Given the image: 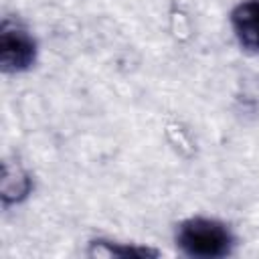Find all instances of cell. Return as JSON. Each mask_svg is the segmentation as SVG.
<instances>
[{
	"mask_svg": "<svg viewBox=\"0 0 259 259\" xmlns=\"http://www.w3.org/2000/svg\"><path fill=\"white\" fill-rule=\"evenodd\" d=\"M176 247L196 259H219L233 253L237 239L229 225L208 217H190L176 225Z\"/></svg>",
	"mask_w": 259,
	"mask_h": 259,
	"instance_id": "6da1fadb",
	"label": "cell"
},
{
	"mask_svg": "<svg viewBox=\"0 0 259 259\" xmlns=\"http://www.w3.org/2000/svg\"><path fill=\"white\" fill-rule=\"evenodd\" d=\"M38 57V42L26 26L12 18L0 24V67L8 75H18L34 67Z\"/></svg>",
	"mask_w": 259,
	"mask_h": 259,
	"instance_id": "7a4b0ae2",
	"label": "cell"
},
{
	"mask_svg": "<svg viewBox=\"0 0 259 259\" xmlns=\"http://www.w3.org/2000/svg\"><path fill=\"white\" fill-rule=\"evenodd\" d=\"M231 28L247 51H259V0H243L231 12Z\"/></svg>",
	"mask_w": 259,
	"mask_h": 259,
	"instance_id": "3957f363",
	"label": "cell"
},
{
	"mask_svg": "<svg viewBox=\"0 0 259 259\" xmlns=\"http://www.w3.org/2000/svg\"><path fill=\"white\" fill-rule=\"evenodd\" d=\"M34 190V180L30 172L20 164L6 160L2 166V180H0V196L4 206L24 202Z\"/></svg>",
	"mask_w": 259,
	"mask_h": 259,
	"instance_id": "277c9868",
	"label": "cell"
},
{
	"mask_svg": "<svg viewBox=\"0 0 259 259\" xmlns=\"http://www.w3.org/2000/svg\"><path fill=\"white\" fill-rule=\"evenodd\" d=\"M87 255L91 257H121V259H146V257H158L160 251L138 245V243H119V241H109V239H93L89 241Z\"/></svg>",
	"mask_w": 259,
	"mask_h": 259,
	"instance_id": "5b68a950",
	"label": "cell"
}]
</instances>
